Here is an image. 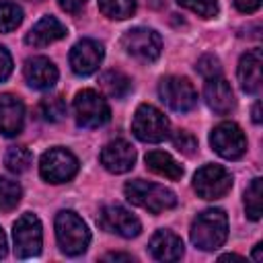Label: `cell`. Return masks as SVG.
<instances>
[{"mask_svg": "<svg viewBox=\"0 0 263 263\" xmlns=\"http://www.w3.org/2000/svg\"><path fill=\"white\" fill-rule=\"evenodd\" d=\"M228 236V218L222 210H205L191 224V242L201 251H216Z\"/></svg>", "mask_w": 263, "mask_h": 263, "instance_id": "1", "label": "cell"}, {"mask_svg": "<svg viewBox=\"0 0 263 263\" xmlns=\"http://www.w3.org/2000/svg\"><path fill=\"white\" fill-rule=\"evenodd\" d=\"M125 197L134 205L144 208L150 214H160V212H166L177 205V197L171 189H166L164 185H158V183L144 181V179H134V181L125 183Z\"/></svg>", "mask_w": 263, "mask_h": 263, "instance_id": "2", "label": "cell"}, {"mask_svg": "<svg viewBox=\"0 0 263 263\" xmlns=\"http://www.w3.org/2000/svg\"><path fill=\"white\" fill-rule=\"evenodd\" d=\"M55 238L66 255H80L90 242V232L82 218L72 210H62L55 216Z\"/></svg>", "mask_w": 263, "mask_h": 263, "instance_id": "3", "label": "cell"}, {"mask_svg": "<svg viewBox=\"0 0 263 263\" xmlns=\"http://www.w3.org/2000/svg\"><path fill=\"white\" fill-rule=\"evenodd\" d=\"M132 132L138 140L158 144L168 138V119L154 105H140L132 119Z\"/></svg>", "mask_w": 263, "mask_h": 263, "instance_id": "4", "label": "cell"}, {"mask_svg": "<svg viewBox=\"0 0 263 263\" xmlns=\"http://www.w3.org/2000/svg\"><path fill=\"white\" fill-rule=\"evenodd\" d=\"M74 117L80 127H101L109 121L111 111L107 101L97 90L84 88L74 97Z\"/></svg>", "mask_w": 263, "mask_h": 263, "instance_id": "5", "label": "cell"}, {"mask_svg": "<svg viewBox=\"0 0 263 263\" xmlns=\"http://www.w3.org/2000/svg\"><path fill=\"white\" fill-rule=\"evenodd\" d=\"M12 240H14V253L21 259L35 257L41 253L43 232L41 222L35 214H23L14 226H12Z\"/></svg>", "mask_w": 263, "mask_h": 263, "instance_id": "6", "label": "cell"}, {"mask_svg": "<svg viewBox=\"0 0 263 263\" xmlns=\"http://www.w3.org/2000/svg\"><path fill=\"white\" fill-rule=\"evenodd\" d=\"M39 173L47 183H66L78 173V158L66 148H51L41 156Z\"/></svg>", "mask_w": 263, "mask_h": 263, "instance_id": "7", "label": "cell"}, {"mask_svg": "<svg viewBox=\"0 0 263 263\" xmlns=\"http://www.w3.org/2000/svg\"><path fill=\"white\" fill-rule=\"evenodd\" d=\"M210 144L222 158H228V160H236L247 152L245 132L234 121L218 123L210 134Z\"/></svg>", "mask_w": 263, "mask_h": 263, "instance_id": "8", "label": "cell"}, {"mask_svg": "<svg viewBox=\"0 0 263 263\" xmlns=\"http://www.w3.org/2000/svg\"><path fill=\"white\" fill-rule=\"evenodd\" d=\"M158 95L162 103L173 111H189L197 103V92L193 84L183 76H166L158 84Z\"/></svg>", "mask_w": 263, "mask_h": 263, "instance_id": "9", "label": "cell"}, {"mask_svg": "<svg viewBox=\"0 0 263 263\" xmlns=\"http://www.w3.org/2000/svg\"><path fill=\"white\" fill-rule=\"evenodd\" d=\"M232 187L230 173L220 164H205L193 177V189L203 199H220Z\"/></svg>", "mask_w": 263, "mask_h": 263, "instance_id": "10", "label": "cell"}, {"mask_svg": "<svg viewBox=\"0 0 263 263\" xmlns=\"http://www.w3.org/2000/svg\"><path fill=\"white\" fill-rule=\"evenodd\" d=\"M123 49L140 62H154L160 55L162 39L154 29L136 27L123 35Z\"/></svg>", "mask_w": 263, "mask_h": 263, "instance_id": "11", "label": "cell"}, {"mask_svg": "<svg viewBox=\"0 0 263 263\" xmlns=\"http://www.w3.org/2000/svg\"><path fill=\"white\" fill-rule=\"evenodd\" d=\"M97 222L103 230H107L111 234H117V236H123V238H134L142 230L140 220L129 210H125L117 203L101 208V212L97 216Z\"/></svg>", "mask_w": 263, "mask_h": 263, "instance_id": "12", "label": "cell"}, {"mask_svg": "<svg viewBox=\"0 0 263 263\" xmlns=\"http://www.w3.org/2000/svg\"><path fill=\"white\" fill-rule=\"evenodd\" d=\"M105 49L99 41L95 39H80L72 49H70V66L74 74L78 76H88L99 70L103 62Z\"/></svg>", "mask_w": 263, "mask_h": 263, "instance_id": "13", "label": "cell"}, {"mask_svg": "<svg viewBox=\"0 0 263 263\" xmlns=\"http://www.w3.org/2000/svg\"><path fill=\"white\" fill-rule=\"evenodd\" d=\"M136 162V150L125 140H113L101 150V164L109 173H127Z\"/></svg>", "mask_w": 263, "mask_h": 263, "instance_id": "14", "label": "cell"}, {"mask_svg": "<svg viewBox=\"0 0 263 263\" xmlns=\"http://www.w3.org/2000/svg\"><path fill=\"white\" fill-rule=\"evenodd\" d=\"M25 80L37 90H49L58 82V68L49 58L35 55L25 62Z\"/></svg>", "mask_w": 263, "mask_h": 263, "instance_id": "15", "label": "cell"}, {"mask_svg": "<svg viewBox=\"0 0 263 263\" xmlns=\"http://www.w3.org/2000/svg\"><path fill=\"white\" fill-rule=\"evenodd\" d=\"M25 105L14 95H0V134L12 138L23 132Z\"/></svg>", "mask_w": 263, "mask_h": 263, "instance_id": "16", "label": "cell"}, {"mask_svg": "<svg viewBox=\"0 0 263 263\" xmlns=\"http://www.w3.org/2000/svg\"><path fill=\"white\" fill-rule=\"evenodd\" d=\"M261 66H263V58H261V49H251L247 51L240 62H238V82L240 88L249 95H257L261 90Z\"/></svg>", "mask_w": 263, "mask_h": 263, "instance_id": "17", "label": "cell"}, {"mask_svg": "<svg viewBox=\"0 0 263 263\" xmlns=\"http://www.w3.org/2000/svg\"><path fill=\"white\" fill-rule=\"evenodd\" d=\"M203 99H205L208 107H210L214 113H218V115H226V113H230L232 107H234L232 88H230V84H228L222 76L208 78L205 88H203Z\"/></svg>", "mask_w": 263, "mask_h": 263, "instance_id": "18", "label": "cell"}, {"mask_svg": "<svg viewBox=\"0 0 263 263\" xmlns=\"http://www.w3.org/2000/svg\"><path fill=\"white\" fill-rule=\"evenodd\" d=\"M66 27L55 18V16H43L41 21H37L31 31L25 35V43L31 47H45L53 41H60L66 37Z\"/></svg>", "mask_w": 263, "mask_h": 263, "instance_id": "19", "label": "cell"}, {"mask_svg": "<svg viewBox=\"0 0 263 263\" xmlns=\"http://www.w3.org/2000/svg\"><path fill=\"white\" fill-rule=\"evenodd\" d=\"M150 253L158 261H179L183 257V240L171 230H158L150 238Z\"/></svg>", "mask_w": 263, "mask_h": 263, "instance_id": "20", "label": "cell"}, {"mask_svg": "<svg viewBox=\"0 0 263 263\" xmlns=\"http://www.w3.org/2000/svg\"><path fill=\"white\" fill-rule=\"evenodd\" d=\"M146 166L152 173H156L164 179H171V181H179L183 177V166L171 154L160 152V150H152L146 154Z\"/></svg>", "mask_w": 263, "mask_h": 263, "instance_id": "21", "label": "cell"}, {"mask_svg": "<svg viewBox=\"0 0 263 263\" xmlns=\"http://www.w3.org/2000/svg\"><path fill=\"white\" fill-rule=\"evenodd\" d=\"M99 84L113 99H123L132 90V80L123 72H119V70H107V72H103L101 78H99Z\"/></svg>", "mask_w": 263, "mask_h": 263, "instance_id": "22", "label": "cell"}, {"mask_svg": "<svg viewBox=\"0 0 263 263\" xmlns=\"http://www.w3.org/2000/svg\"><path fill=\"white\" fill-rule=\"evenodd\" d=\"M263 181L257 177L251 181V185L245 191V210L251 220H259L263 214Z\"/></svg>", "mask_w": 263, "mask_h": 263, "instance_id": "23", "label": "cell"}, {"mask_svg": "<svg viewBox=\"0 0 263 263\" xmlns=\"http://www.w3.org/2000/svg\"><path fill=\"white\" fill-rule=\"evenodd\" d=\"M66 101L60 97V95H51V97H45L41 99L39 107H37V113L43 121H49V123H55V121H62L64 115H66Z\"/></svg>", "mask_w": 263, "mask_h": 263, "instance_id": "24", "label": "cell"}, {"mask_svg": "<svg viewBox=\"0 0 263 263\" xmlns=\"http://www.w3.org/2000/svg\"><path fill=\"white\" fill-rule=\"evenodd\" d=\"M99 10L115 21L129 18L136 10V0H99Z\"/></svg>", "mask_w": 263, "mask_h": 263, "instance_id": "25", "label": "cell"}, {"mask_svg": "<svg viewBox=\"0 0 263 263\" xmlns=\"http://www.w3.org/2000/svg\"><path fill=\"white\" fill-rule=\"evenodd\" d=\"M23 189L16 181L0 177V212H10L21 201Z\"/></svg>", "mask_w": 263, "mask_h": 263, "instance_id": "26", "label": "cell"}, {"mask_svg": "<svg viewBox=\"0 0 263 263\" xmlns=\"http://www.w3.org/2000/svg\"><path fill=\"white\" fill-rule=\"evenodd\" d=\"M4 162H6L8 171H12V173H25L31 166V162H33V154L25 146H12L6 152Z\"/></svg>", "mask_w": 263, "mask_h": 263, "instance_id": "27", "label": "cell"}, {"mask_svg": "<svg viewBox=\"0 0 263 263\" xmlns=\"http://www.w3.org/2000/svg\"><path fill=\"white\" fill-rule=\"evenodd\" d=\"M23 23V10L14 2H0V33H10Z\"/></svg>", "mask_w": 263, "mask_h": 263, "instance_id": "28", "label": "cell"}, {"mask_svg": "<svg viewBox=\"0 0 263 263\" xmlns=\"http://www.w3.org/2000/svg\"><path fill=\"white\" fill-rule=\"evenodd\" d=\"M177 2L193 10L201 18H214L218 14V0H177Z\"/></svg>", "mask_w": 263, "mask_h": 263, "instance_id": "29", "label": "cell"}, {"mask_svg": "<svg viewBox=\"0 0 263 263\" xmlns=\"http://www.w3.org/2000/svg\"><path fill=\"white\" fill-rule=\"evenodd\" d=\"M173 144H175V148H177L179 152H183L185 156H191V154L197 150V140H195L189 132H185V129H179V132L173 136Z\"/></svg>", "mask_w": 263, "mask_h": 263, "instance_id": "30", "label": "cell"}, {"mask_svg": "<svg viewBox=\"0 0 263 263\" xmlns=\"http://www.w3.org/2000/svg\"><path fill=\"white\" fill-rule=\"evenodd\" d=\"M195 68H197V72H199L203 78H216V76L222 74V66H220L218 58H214V55H203V58H199Z\"/></svg>", "mask_w": 263, "mask_h": 263, "instance_id": "31", "label": "cell"}, {"mask_svg": "<svg viewBox=\"0 0 263 263\" xmlns=\"http://www.w3.org/2000/svg\"><path fill=\"white\" fill-rule=\"evenodd\" d=\"M12 72V58L4 45H0V82H4Z\"/></svg>", "mask_w": 263, "mask_h": 263, "instance_id": "32", "label": "cell"}, {"mask_svg": "<svg viewBox=\"0 0 263 263\" xmlns=\"http://www.w3.org/2000/svg\"><path fill=\"white\" fill-rule=\"evenodd\" d=\"M261 2H263V0H234V6H236L240 12H247V14H251V12L259 10Z\"/></svg>", "mask_w": 263, "mask_h": 263, "instance_id": "33", "label": "cell"}, {"mask_svg": "<svg viewBox=\"0 0 263 263\" xmlns=\"http://www.w3.org/2000/svg\"><path fill=\"white\" fill-rule=\"evenodd\" d=\"M86 0H60V6L66 10V12H78L82 6H84Z\"/></svg>", "mask_w": 263, "mask_h": 263, "instance_id": "34", "label": "cell"}, {"mask_svg": "<svg viewBox=\"0 0 263 263\" xmlns=\"http://www.w3.org/2000/svg\"><path fill=\"white\" fill-rule=\"evenodd\" d=\"M103 259L105 261H132V255H127V253H109Z\"/></svg>", "mask_w": 263, "mask_h": 263, "instance_id": "35", "label": "cell"}, {"mask_svg": "<svg viewBox=\"0 0 263 263\" xmlns=\"http://www.w3.org/2000/svg\"><path fill=\"white\" fill-rule=\"evenodd\" d=\"M253 121L255 123H261V103L257 101L255 107H253Z\"/></svg>", "mask_w": 263, "mask_h": 263, "instance_id": "36", "label": "cell"}, {"mask_svg": "<svg viewBox=\"0 0 263 263\" xmlns=\"http://www.w3.org/2000/svg\"><path fill=\"white\" fill-rule=\"evenodd\" d=\"M6 236H4V232H2V228H0V259L6 255Z\"/></svg>", "mask_w": 263, "mask_h": 263, "instance_id": "37", "label": "cell"}, {"mask_svg": "<svg viewBox=\"0 0 263 263\" xmlns=\"http://www.w3.org/2000/svg\"><path fill=\"white\" fill-rule=\"evenodd\" d=\"M261 249H263V245L259 242V245L255 247V253H253V259H255V261H261V259H263V255H261Z\"/></svg>", "mask_w": 263, "mask_h": 263, "instance_id": "38", "label": "cell"}, {"mask_svg": "<svg viewBox=\"0 0 263 263\" xmlns=\"http://www.w3.org/2000/svg\"><path fill=\"white\" fill-rule=\"evenodd\" d=\"M230 259H238V261H242V257H238V255H222V257H220V261H230Z\"/></svg>", "mask_w": 263, "mask_h": 263, "instance_id": "39", "label": "cell"}, {"mask_svg": "<svg viewBox=\"0 0 263 263\" xmlns=\"http://www.w3.org/2000/svg\"><path fill=\"white\" fill-rule=\"evenodd\" d=\"M31 2H41V0H31Z\"/></svg>", "mask_w": 263, "mask_h": 263, "instance_id": "40", "label": "cell"}]
</instances>
